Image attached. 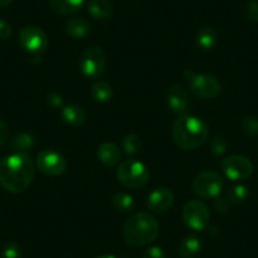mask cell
<instances>
[{
  "label": "cell",
  "instance_id": "6da1fadb",
  "mask_svg": "<svg viewBox=\"0 0 258 258\" xmlns=\"http://www.w3.org/2000/svg\"><path fill=\"white\" fill-rule=\"evenodd\" d=\"M36 166L27 153H12L0 160V186L13 194L23 192L34 178Z\"/></svg>",
  "mask_w": 258,
  "mask_h": 258
},
{
  "label": "cell",
  "instance_id": "7a4b0ae2",
  "mask_svg": "<svg viewBox=\"0 0 258 258\" xmlns=\"http://www.w3.org/2000/svg\"><path fill=\"white\" fill-rule=\"evenodd\" d=\"M173 142L183 151L197 150L209 137V125L194 115H180L171 129Z\"/></svg>",
  "mask_w": 258,
  "mask_h": 258
},
{
  "label": "cell",
  "instance_id": "3957f363",
  "mask_svg": "<svg viewBox=\"0 0 258 258\" xmlns=\"http://www.w3.org/2000/svg\"><path fill=\"white\" fill-rule=\"evenodd\" d=\"M160 234V225L152 214L141 212L124 224L123 238L129 245L143 247L152 243Z\"/></svg>",
  "mask_w": 258,
  "mask_h": 258
},
{
  "label": "cell",
  "instance_id": "277c9868",
  "mask_svg": "<svg viewBox=\"0 0 258 258\" xmlns=\"http://www.w3.org/2000/svg\"><path fill=\"white\" fill-rule=\"evenodd\" d=\"M116 178L121 185L129 188L143 187L148 182L150 171L147 166L137 160H125L116 170Z\"/></svg>",
  "mask_w": 258,
  "mask_h": 258
},
{
  "label": "cell",
  "instance_id": "5b68a950",
  "mask_svg": "<svg viewBox=\"0 0 258 258\" xmlns=\"http://www.w3.org/2000/svg\"><path fill=\"white\" fill-rule=\"evenodd\" d=\"M188 79V88L192 95L200 99H214L222 91V84L215 76L208 74H194L192 71H185Z\"/></svg>",
  "mask_w": 258,
  "mask_h": 258
},
{
  "label": "cell",
  "instance_id": "8992f818",
  "mask_svg": "<svg viewBox=\"0 0 258 258\" xmlns=\"http://www.w3.org/2000/svg\"><path fill=\"white\" fill-rule=\"evenodd\" d=\"M79 66L83 75L88 79H99L105 71L106 57L103 48L93 46L86 48L79 59Z\"/></svg>",
  "mask_w": 258,
  "mask_h": 258
},
{
  "label": "cell",
  "instance_id": "52a82bcc",
  "mask_svg": "<svg viewBox=\"0 0 258 258\" xmlns=\"http://www.w3.org/2000/svg\"><path fill=\"white\" fill-rule=\"evenodd\" d=\"M19 43L33 58H41V54L48 46V38L39 27L27 26L19 33Z\"/></svg>",
  "mask_w": 258,
  "mask_h": 258
},
{
  "label": "cell",
  "instance_id": "ba28073f",
  "mask_svg": "<svg viewBox=\"0 0 258 258\" xmlns=\"http://www.w3.org/2000/svg\"><path fill=\"white\" fill-rule=\"evenodd\" d=\"M223 188L222 176L214 171H203L192 181V190L202 199L218 198Z\"/></svg>",
  "mask_w": 258,
  "mask_h": 258
},
{
  "label": "cell",
  "instance_id": "9c48e42d",
  "mask_svg": "<svg viewBox=\"0 0 258 258\" xmlns=\"http://www.w3.org/2000/svg\"><path fill=\"white\" fill-rule=\"evenodd\" d=\"M185 224L192 230H203L208 227L210 220L209 208L202 200H190L182 210Z\"/></svg>",
  "mask_w": 258,
  "mask_h": 258
},
{
  "label": "cell",
  "instance_id": "30bf717a",
  "mask_svg": "<svg viewBox=\"0 0 258 258\" xmlns=\"http://www.w3.org/2000/svg\"><path fill=\"white\" fill-rule=\"evenodd\" d=\"M220 168L223 173L233 181L245 180L253 172V165L249 158L240 155H232L225 157L220 163Z\"/></svg>",
  "mask_w": 258,
  "mask_h": 258
},
{
  "label": "cell",
  "instance_id": "8fae6325",
  "mask_svg": "<svg viewBox=\"0 0 258 258\" xmlns=\"http://www.w3.org/2000/svg\"><path fill=\"white\" fill-rule=\"evenodd\" d=\"M37 168L43 175L56 177L61 176L68 168L66 158L53 150H43L38 153L36 161Z\"/></svg>",
  "mask_w": 258,
  "mask_h": 258
},
{
  "label": "cell",
  "instance_id": "7c38bea8",
  "mask_svg": "<svg viewBox=\"0 0 258 258\" xmlns=\"http://www.w3.org/2000/svg\"><path fill=\"white\" fill-rule=\"evenodd\" d=\"M173 204V194L170 188L158 187L155 188L148 195L147 207L153 213H165Z\"/></svg>",
  "mask_w": 258,
  "mask_h": 258
},
{
  "label": "cell",
  "instance_id": "4fadbf2b",
  "mask_svg": "<svg viewBox=\"0 0 258 258\" xmlns=\"http://www.w3.org/2000/svg\"><path fill=\"white\" fill-rule=\"evenodd\" d=\"M166 100H167L168 108L175 114L183 115L187 111L188 96L185 89L181 85H177V84L171 85L166 93Z\"/></svg>",
  "mask_w": 258,
  "mask_h": 258
},
{
  "label": "cell",
  "instance_id": "5bb4252c",
  "mask_svg": "<svg viewBox=\"0 0 258 258\" xmlns=\"http://www.w3.org/2000/svg\"><path fill=\"white\" fill-rule=\"evenodd\" d=\"M198 48L202 51H212L218 43V33L213 27L205 26L198 31L197 37H195Z\"/></svg>",
  "mask_w": 258,
  "mask_h": 258
},
{
  "label": "cell",
  "instance_id": "9a60e30c",
  "mask_svg": "<svg viewBox=\"0 0 258 258\" xmlns=\"http://www.w3.org/2000/svg\"><path fill=\"white\" fill-rule=\"evenodd\" d=\"M120 151H119L118 146L114 145L111 142H104L103 145L99 146L98 148V158L103 165L115 166L120 160Z\"/></svg>",
  "mask_w": 258,
  "mask_h": 258
},
{
  "label": "cell",
  "instance_id": "2e32d148",
  "mask_svg": "<svg viewBox=\"0 0 258 258\" xmlns=\"http://www.w3.org/2000/svg\"><path fill=\"white\" fill-rule=\"evenodd\" d=\"M61 118L66 124L71 126H79L85 121L86 113L81 106L76 104H70L62 108Z\"/></svg>",
  "mask_w": 258,
  "mask_h": 258
},
{
  "label": "cell",
  "instance_id": "e0dca14e",
  "mask_svg": "<svg viewBox=\"0 0 258 258\" xmlns=\"http://www.w3.org/2000/svg\"><path fill=\"white\" fill-rule=\"evenodd\" d=\"M64 29H66V33L70 37L80 39L89 34V32H90V23L85 18H83V17H75V18H71L70 21L66 22Z\"/></svg>",
  "mask_w": 258,
  "mask_h": 258
},
{
  "label": "cell",
  "instance_id": "ac0fdd59",
  "mask_svg": "<svg viewBox=\"0 0 258 258\" xmlns=\"http://www.w3.org/2000/svg\"><path fill=\"white\" fill-rule=\"evenodd\" d=\"M88 12L95 19H109L113 16V4L109 0H90L88 4Z\"/></svg>",
  "mask_w": 258,
  "mask_h": 258
},
{
  "label": "cell",
  "instance_id": "d6986e66",
  "mask_svg": "<svg viewBox=\"0 0 258 258\" xmlns=\"http://www.w3.org/2000/svg\"><path fill=\"white\" fill-rule=\"evenodd\" d=\"M85 0H49V7L61 16H70L80 11Z\"/></svg>",
  "mask_w": 258,
  "mask_h": 258
},
{
  "label": "cell",
  "instance_id": "ffe728a7",
  "mask_svg": "<svg viewBox=\"0 0 258 258\" xmlns=\"http://www.w3.org/2000/svg\"><path fill=\"white\" fill-rule=\"evenodd\" d=\"M202 250V239L195 235L183 238L178 244V254L181 258H194Z\"/></svg>",
  "mask_w": 258,
  "mask_h": 258
},
{
  "label": "cell",
  "instance_id": "44dd1931",
  "mask_svg": "<svg viewBox=\"0 0 258 258\" xmlns=\"http://www.w3.org/2000/svg\"><path fill=\"white\" fill-rule=\"evenodd\" d=\"M90 94L98 103H108L113 98V89L105 81H96L91 85Z\"/></svg>",
  "mask_w": 258,
  "mask_h": 258
},
{
  "label": "cell",
  "instance_id": "7402d4cb",
  "mask_svg": "<svg viewBox=\"0 0 258 258\" xmlns=\"http://www.w3.org/2000/svg\"><path fill=\"white\" fill-rule=\"evenodd\" d=\"M12 150L18 153H26L34 146V138L29 133H18L9 142Z\"/></svg>",
  "mask_w": 258,
  "mask_h": 258
},
{
  "label": "cell",
  "instance_id": "603a6c76",
  "mask_svg": "<svg viewBox=\"0 0 258 258\" xmlns=\"http://www.w3.org/2000/svg\"><path fill=\"white\" fill-rule=\"evenodd\" d=\"M111 204L114 209L120 213H129L135 209V199L132 195L125 192H116L111 198Z\"/></svg>",
  "mask_w": 258,
  "mask_h": 258
},
{
  "label": "cell",
  "instance_id": "cb8c5ba5",
  "mask_svg": "<svg viewBox=\"0 0 258 258\" xmlns=\"http://www.w3.org/2000/svg\"><path fill=\"white\" fill-rule=\"evenodd\" d=\"M227 199L229 200L230 204H239L243 203L248 198V188L244 185H233L228 188Z\"/></svg>",
  "mask_w": 258,
  "mask_h": 258
},
{
  "label": "cell",
  "instance_id": "d4e9b609",
  "mask_svg": "<svg viewBox=\"0 0 258 258\" xmlns=\"http://www.w3.org/2000/svg\"><path fill=\"white\" fill-rule=\"evenodd\" d=\"M142 147V141L137 135H128L123 138L121 148L126 155H136L141 151Z\"/></svg>",
  "mask_w": 258,
  "mask_h": 258
},
{
  "label": "cell",
  "instance_id": "484cf974",
  "mask_svg": "<svg viewBox=\"0 0 258 258\" xmlns=\"http://www.w3.org/2000/svg\"><path fill=\"white\" fill-rule=\"evenodd\" d=\"M242 131L248 136H258V118L255 116H244L240 120Z\"/></svg>",
  "mask_w": 258,
  "mask_h": 258
},
{
  "label": "cell",
  "instance_id": "4316f807",
  "mask_svg": "<svg viewBox=\"0 0 258 258\" xmlns=\"http://www.w3.org/2000/svg\"><path fill=\"white\" fill-rule=\"evenodd\" d=\"M227 140H225L223 136H217V137L213 138L212 142H210V151H212V153L214 156L224 155L225 151H227Z\"/></svg>",
  "mask_w": 258,
  "mask_h": 258
},
{
  "label": "cell",
  "instance_id": "83f0119b",
  "mask_svg": "<svg viewBox=\"0 0 258 258\" xmlns=\"http://www.w3.org/2000/svg\"><path fill=\"white\" fill-rule=\"evenodd\" d=\"M2 258H22V250L17 243L8 242L2 249Z\"/></svg>",
  "mask_w": 258,
  "mask_h": 258
},
{
  "label": "cell",
  "instance_id": "f1b7e54d",
  "mask_svg": "<svg viewBox=\"0 0 258 258\" xmlns=\"http://www.w3.org/2000/svg\"><path fill=\"white\" fill-rule=\"evenodd\" d=\"M245 16L250 22H258V0H249L245 6Z\"/></svg>",
  "mask_w": 258,
  "mask_h": 258
},
{
  "label": "cell",
  "instance_id": "f546056e",
  "mask_svg": "<svg viewBox=\"0 0 258 258\" xmlns=\"http://www.w3.org/2000/svg\"><path fill=\"white\" fill-rule=\"evenodd\" d=\"M142 258H166V255L162 248L157 247V245H153V247L147 248L143 252Z\"/></svg>",
  "mask_w": 258,
  "mask_h": 258
},
{
  "label": "cell",
  "instance_id": "4dcf8cb0",
  "mask_svg": "<svg viewBox=\"0 0 258 258\" xmlns=\"http://www.w3.org/2000/svg\"><path fill=\"white\" fill-rule=\"evenodd\" d=\"M230 202L227 199V197H218L215 198V208L218 212L227 213L229 210Z\"/></svg>",
  "mask_w": 258,
  "mask_h": 258
},
{
  "label": "cell",
  "instance_id": "1f68e13d",
  "mask_svg": "<svg viewBox=\"0 0 258 258\" xmlns=\"http://www.w3.org/2000/svg\"><path fill=\"white\" fill-rule=\"evenodd\" d=\"M47 103L52 108H61L62 104H63V99H62V96L59 94L51 93L47 96Z\"/></svg>",
  "mask_w": 258,
  "mask_h": 258
},
{
  "label": "cell",
  "instance_id": "d6a6232c",
  "mask_svg": "<svg viewBox=\"0 0 258 258\" xmlns=\"http://www.w3.org/2000/svg\"><path fill=\"white\" fill-rule=\"evenodd\" d=\"M12 36V27L4 19H0V39H8Z\"/></svg>",
  "mask_w": 258,
  "mask_h": 258
},
{
  "label": "cell",
  "instance_id": "836d02e7",
  "mask_svg": "<svg viewBox=\"0 0 258 258\" xmlns=\"http://www.w3.org/2000/svg\"><path fill=\"white\" fill-rule=\"evenodd\" d=\"M9 140V131L7 124L0 119V147L6 145Z\"/></svg>",
  "mask_w": 258,
  "mask_h": 258
},
{
  "label": "cell",
  "instance_id": "e575fe53",
  "mask_svg": "<svg viewBox=\"0 0 258 258\" xmlns=\"http://www.w3.org/2000/svg\"><path fill=\"white\" fill-rule=\"evenodd\" d=\"M12 2H13V0H0V7L9 6V4H11Z\"/></svg>",
  "mask_w": 258,
  "mask_h": 258
},
{
  "label": "cell",
  "instance_id": "d590c367",
  "mask_svg": "<svg viewBox=\"0 0 258 258\" xmlns=\"http://www.w3.org/2000/svg\"><path fill=\"white\" fill-rule=\"evenodd\" d=\"M95 258H116V257H114V255H111V254H101V255H98V257H95Z\"/></svg>",
  "mask_w": 258,
  "mask_h": 258
}]
</instances>
